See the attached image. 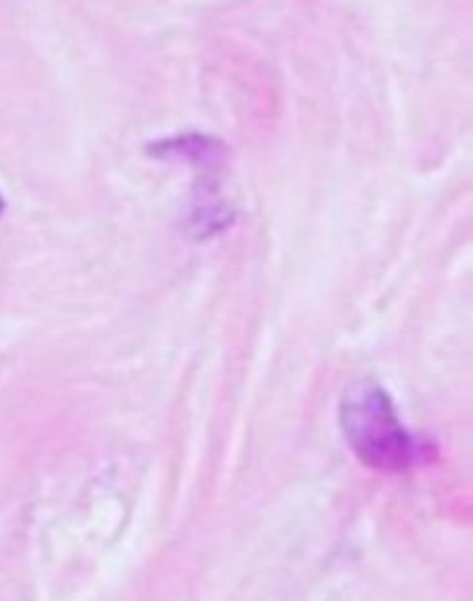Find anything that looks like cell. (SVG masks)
Segmentation results:
<instances>
[{
  "mask_svg": "<svg viewBox=\"0 0 473 601\" xmlns=\"http://www.w3.org/2000/svg\"><path fill=\"white\" fill-rule=\"evenodd\" d=\"M340 421L355 457L376 472H405L433 457L429 442L400 421L389 392L369 379L345 390Z\"/></svg>",
  "mask_w": 473,
  "mask_h": 601,
  "instance_id": "6da1fadb",
  "label": "cell"
},
{
  "mask_svg": "<svg viewBox=\"0 0 473 601\" xmlns=\"http://www.w3.org/2000/svg\"><path fill=\"white\" fill-rule=\"evenodd\" d=\"M2 212H4V200L0 197V216H2Z\"/></svg>",
  "mask_w": 473,
  "mask_h": 601,
  "instance_id": "7a4b0ae2",
  "label": "cell"
}]
</instances>
